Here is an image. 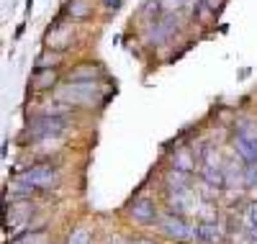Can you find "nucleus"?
<instances>
[{"label":"nucleus","instance_id":"nucleus-2","mask_svg":"<svg viewBox=\"0 0 257 244\" xmlns=\"http://www.w3.org/2000/svg\"><path fill=\"white\" fill-rule=\"evenodd\" d=\"M231 144L244 165H257V124L252 118H242L234 124Z\"/></svg>","mask_w":257,"mask_h":244},{"label":"nucleus","instance_id":"nucleus-6","mask_svg":"<svg viewBox=\"0 0 257 244\" xmlns=\"http://www.w3.org/2000/svg\"><path fill=\"white\" fill-rule=\"evenodd\" d=\"M160 231L167 236V239H173V241H196V226H190L188 221L178 213H165L160 216Z\"/></svg>","mask_w":257,"mask_h":244},{"label":"nucleus","instance_id":"nucleus-5","mask_svg":"<svg viewBox=\"0 0 257 244\" xmlns=\"http://www.w3.org/2000/svg\"><path fill=\"white\" fill-rule=\"evenodd\" d=\"M59 170L52 167V165H36V167H29L24 172L16 175V180L31 185L34 190H49V188H57L59 185Z\"/></svg>","mask_w":257,"mask_h":244},{"label":"nucleus","instance_id":"nucleus-8","mask_svg":"<svg viewBox=\"0 0 257 244\" xmlns=\"http://www.w3.org/2000/svg\"><path fill=\"white\" fill-rule=\"evenodd\" d=\"M57 82H59V70H34V75H31V90L47 93V90H54Z\"/></svg>","mask_w":257,"mask_h":244},{"label":"nucleus","instance_id":"nucleus-12","mask_svg":"<svg viewBox=\"0 0 257 244\" xmlns=\"http://www.w3.org/2000/svg\"><path fill=\"white\" fill-rule=\"evenodd\" d=\"M196 241H201V244H216L219 241V224H216V221H198V224H196Z\"/></svg>","mask_w":257,"mask_h":244},{"label":"nucleus","instance_id":"nucleus-11","mask_svg":"<svg viewBox=\"0 0 257 244\" xmlns=\"http://www.w3.org/2000/svg\"><path fill=\"white\" fill-rule=\"evenodd\" d=\"M103 67L98 62H82V64H77V67L70 72V77H67V82H80V80H98V77H103Z\"/></svg>","mask_w":257,"mask_h":244},{"label":"nucleus","instance_id":"nucleus-15","mask_svg":"<svg viewBox=\"0 0 257 244\" xmlns=\"http://www.w3.org/2000/svg\"><path fill=\"white\" fill-rule=\"evenodd\" d=\"M173 165L170 167H178V170H185V172H193V165H196V152H190V149H183L178 147L175 154H173V160H170Z\"/></svg>","mask_w":257,"mask_h":244},{"label":"nucleus","instance_id":"nucleus-17","mask_svg":"<svg viewBox=\"0 0 257 244\" xmlns=\"http://www.w3.org/2000/svg\"><path fill=\"white\" fill-rule=\"evenodd\" d=\"M188 6V0H162V11L165 13H178Z\"/></svg>","mask_w":257,"mask_h":244},{"label":"nucleus","instance_id":"nucleus-13","mask_svg":"<svg viewBox=\"0 0 257 244\" xmlns=\"http://www.w3.org/2000/svg\"><path fill=\"white\" fill-rule=\"evenodd\" d=\"M64 13L72 21H85V18L93 16V3L90 0H70V3L64 6Z\"/></svg>","mask_w":257,"mask_h":244},{"label":"nucleus","instance_id":"nucleus-3","mask_svg":"<svg viewBox=\"0 0 257 244\" xmlns=\"http://www.w3.org/2000/svg\"><path fill=\"white\" fill-rule=\"evenodd\" d=\"M70 121L72 116H36L29 121L26 126V134L34 139V142H44V139H57L62 137L64 131L70 129Z\"/></svg>","mask_w":257,"mask_h":244},{"label":"nucleus","instance_id":"nucleus-9","mask_svg":"<svg viewBox=\"0 0 257 244\" xmlns=\"http://www.w3.org/2000/svg\"><path fill=\"white\" fill-rule=\"evenodd\" d=\"M162 183L167 188V193H178V190H188L190 188V172L178 170V167H170L162 177Z\"/></svg>","mask_w":257,"mask_h":244},{"label":"nucleus","instance_id":"nucleus-7","mask_svg":"<svg viewBox=\"0 0 257 244\" xmlns=\"http://www.w3.org/2000/svg\"><path fill=\"white\" fill-rule=\"evenodd\" d=\"M128 216L137 224H155V221H160V213L152 198H134V203L128 206Z\"/></svg>","mask_w":257,"mask_h":244},{"label":"nucleus","instance_id":"nucleus-19","mask_svg":"<svg viewBox=\"0 0 257 244\" xmlns=\"http://www.w3.org/2000/svg\"><path fill=\"white\" fill-rule=\"evenodd\" d=\"M108 244H126V241H123V239H121V236H116V239H111V241H108Z\"/></svg>","mask_w":257,"mask_h":244},{"label":"nucleus","instance_id":"nucleus-4","mask_svg":"<svg viewBox=\"0 0 257 244\" xmlns=\"http://www.w3.org/2000/svg\"><path fill=\"white\" fill-rule=\"evenodd\" d=\"M180 24H178V16L175 13H165L162 18H155L149 21V24H144V44H149V47H160V44H167L170 39H173L178 34Z\"/></svg>","mask_w":257,"mask_h":244},{"label":"nucleus","instance_id":"nucleus-14","mask_svg":"<svg viewBox=\"0 0 257 244\" xmlns=\"http://www.w3.org/2000/svg\"><path fill=\"white\" fill-rule=\"evenodd\" d=\"M62 54L64 52H57V49H47V52H41L34 62V70H59V64H62Z\"/></svg>","mask_w":257,"mask_h":244},{"label":"nucleus","instance_id":"nucleus-20","mask_svg":"<svg viewBox=\"0 0 257 244\" xmlns=\"http://www.w3.org/2000/svg\"><path fill=\"white\" fill-rule=\"evenodd\" d=\"M134 244H155V241H149V239H139V241H134Z\"/></svg>","mask_w":257,"mask_h":244},{"label":"nucleus","instance_id":"nucleus-10","mask_svg":"<svg viewBox=\"0 0 257 244\" xmlns=\"http://www.w3.org/2000/svg\"><path fill=\"white\" fill-rule=\"evenodd\" d=\"M190 203H193L190 188H188V190H178V193H167V211H170V213L185 216L188 208H190Z\"/></svg>","mask_w":257,"mask_h":244},{"label":"nucleus","instance_id":"nucleus-16","mask_svg":"<svg viewBox=\"0 0 257 244\" xmlns=\"http://www.w3.org/2000/svg\"><path fill=\"white\" fill-rule=\"evenodd\" d=\"M67 244H93V234L85 229V226H80V229H75L67 236Z\"/></svg>","mask_w":257,"mask_h":244},{"label":"nucleus","instance_id":"nucleus-18","mask_svg":"<svg viewBox=\"0 0 257 244\" xmlns=\"http://www.w3.org/2000/svg\"><path fill=\"white\" fill-rule=\"evenodd\" d=\"M100 3H103V8H108V11H118L123 6V0H100Z\"/></svg>","mask_w":257,"mask_h":244},{"label":"nucleus","instance_id":"nucleus-1","mask_svg":"<svg viewBox=\"0 0 257 244\" xmlns=\"http://www.w3.org/2000/svg\"><path fill=\"white\" fill-rule=\"evenodd\" d=\"M54 93H57V100L67 103L72 108H95V105H105V100H108V93L100 87L98 80L64 82Z\"/></svg>","mask_w":257,"mask_h":244}]
</instances>
